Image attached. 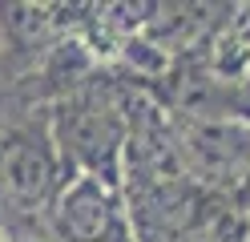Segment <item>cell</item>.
Instances as JSON below:
<instances>
[{"label": "cell", "instance_id": "cell-1", "mask_svg": "<svg viewBox=\"0 0 250 242\" xmlns=\"http://www.w3.org/2000/svg\"><path fill=\"white\" fill-rule=\"evenodd\" d=\"M117 190L109 174H89L77 170L65 177L53 198V226L57 242H109L117 230Z\"/></svg>", "mask_w": 250, "mask_h": 242}, {"label": "cell", "instance_id": "cell-2", "mask_svg": "<svg viewBox=\"0 0 250 242\" xmlns=\"http://www.w3.org/2000/svg\"><path fill=\"white\" fill-rule=\"evenodd\" d=\"M182 157L190 174H198L210 186L246 182L250 174V129L242 121L226 117H202L182 129Z\"/></svg>", "mask_w": 250, "mask_h": 242}, {"label": "cell", "instance_id": "cell-3", "mask_svg": "<svg viewBox=\"0 0 250 242\" xmlns=\"http://www.w3.org/2000/svg\"><path fill=\"white\" fill-rule=\"evenodd\" d=\"M65 177H57V154L33 133H8L0 141V198L17 210L53 206Z\"/></svg>", "mask_w": 250, "mask_h": 242}, {"label": "cell", "instance_id": "cell-4", "mask_svg": "<svg viewBox=\"0 0 250 242\" xmlns=\"http://www.w3.org/2000/svg\"><path fill=\"white\" fill-rule=\"evenodd\" d=\"M61 145L73 161L89 174H105L109 157L121 145V129L113 121V113L97 101H73L61 113Z\"/></svg>", "mask_w": 250, "mask_h": 242}, {"label": "cell", "instance_id": "cell-5", "mask_svg": "<svg viewBox=\"0 0 250 242\" xmlns=\"http://www.w3.org/2000/svg\"><path fill=\"white\" fill-rule=\"evenodd\" d=\"M242 206L250 210V174H246V182H242Z\"/></svg>", "mask_w": 250, "mask_h": 242}, {"label": "cell", "instance_id": "cell-6", "mask_svg": "<svg viewBox=\"0 0 250 242\" xmlns=\"http://www.w3.org/2000/svg\"><path fill=\"white\" fill-rule=\"evenodd\" d=\"M8 44V32H4V21H0V48Z\"/></svg>", "mask_w": 250, "mask_h": 242}]
</instances>
